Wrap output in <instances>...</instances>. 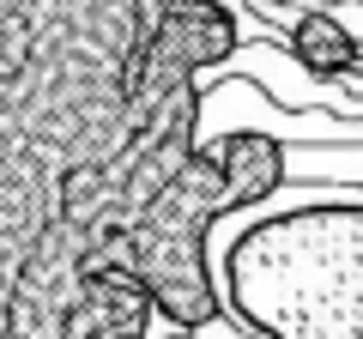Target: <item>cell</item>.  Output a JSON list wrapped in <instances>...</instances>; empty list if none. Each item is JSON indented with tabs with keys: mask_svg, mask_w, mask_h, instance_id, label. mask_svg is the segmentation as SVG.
<instances>
[{
	"mask_svg": "<svg viewBox=\"0 0 363 339\" xmlns=\"http://www.w3.org/2000/svg\"><path fill=\"white\" fill-rule=\"evenodd\" d=\"M357 6H363V0H357Z\"/></svg>",
	"mask_w": 363,
	"mask_h": 339,
	"instance_id": "obj_3",
	"label": "cell"
},
{
	"mask_svg": "<svg viewBox=\"0 0 363 339\" xmlns=\"http://www.w3.org/2000/svg\"><path fill=\"white\" fill-rule=\"evenodd\" d=\"M218 291L255 339H363V200L255 218L224 243Z\"/></svg>",
	"mask_w": 363,
	"mask_h": 339,
	"instance_id": "obj_1",
	"label": "cell"
},
{
	"mask_svg": "<svg viewBox=\"0 0 363 339\" xmlns=\"http://www.w3.org/2000/svg\"><path fill=\"white\" fill-rule=\"evenodd\" d=\"M291 49H297V61L309 67L315 79H345L363 67V43L351 37L345 25H339L333 13H309L297 18V37H291Z\"/></svg>",
	"mask_w": 363,
	"mask_h": 339,
	"instance_id": "obj_2",
	"label": "cell"
}]
</instances>
